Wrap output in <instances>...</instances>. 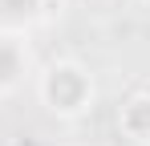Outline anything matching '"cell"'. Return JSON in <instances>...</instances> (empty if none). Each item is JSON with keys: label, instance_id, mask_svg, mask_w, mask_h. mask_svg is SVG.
I'll return each mask as SVG.
<instances>
[{"label": "cell", "instance_id": "cell-1", "mask_svg": "<svg viewBox=\"0 0 150 146\" xmlns=\"http://www.w3.org/2000/svg\"><path fill=\"white\" fill-rule=\"evenodd\" d=\"M37 97H41V106L49 110L53 118H85L89 110H93V101H98V81H93V73L89 65H81L73 57H57L49 61L41 77H37Z\"/></svg>", "mask_w": 150, "mask_h": 146}, {"label": "cell", "instance_id": "cell-2", "mask_svg": "<svg viewBox=\"0 0 150 146\" xmlns=\"http://www.w3.org/2000/svg\"><path fill=\"white\" fill-rule=\"evenodd\" d=\"M118 138H126L130 146H150V89H134L118 101Z\"/></svg>", "mask_w": 150, "mask_h": 146}, {"label": "cell", "instance_id": "cell-3", "mask_svg": "<svg viewBox=\"0 0 150 146\" xmlns=\"http://www.w3.org/2000/svg\"><path fill=\"white\" fill-rule=\"evenodd\" d=\"M134 4H150V0H134Z\"/></svg>", "mask_w": 150, "mask_h": 146}]
</instances>
